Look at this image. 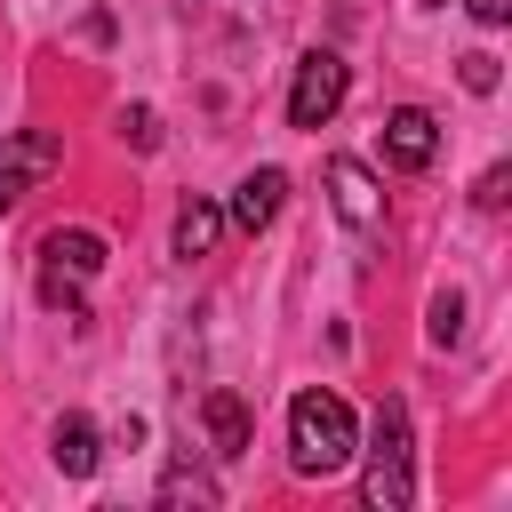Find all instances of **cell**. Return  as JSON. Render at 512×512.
Masks as SVG:
<instances>
[{"label": "cell", "mask_w": 512, "mask_h": 512, "mask_svg": "<svg viewBox=\"0 0 512 512\" xmlns=\"http://www.w3.org/2000/svg\"><path fill=\"white\" fill-rule=\"evenodd\" d=\"M104 272V240L96 232H48L40 240V304L80 320V288Z\"/></svg>", "instance_id": "cell-2"}, {"label": "cell", "mask_w": 512, "mask_h": 512, "mask_svg": "<svg viewBox=\"0 0 512 512\" xmlns=\"http://www.w3.org/2000/svg\"><path fill=\"white\" fill-rule=\"evenodd\" d=\"M96 456H104V448H96V424H88V416H64V424H56V464L80 480V472H96Z\"/></svg>", "instance_id": "cell-10"}, {"label": "cell", "mask_w": 512, "mask_h": 512, "mask_svg": "<svg viewBox=\"0 0 512 512\" xmlns=\"http://www.w3.org/2000/svg\"><path fill=\"white\" fill-rule=\"evenodd\" d=\"M472 16H480V24H504V16H512V0H472Z\"/></svg>", "instance_id": "cell-15"}, {"label": "cell", "mask_w": 512, "mask_h": 512, "mask_svg": "<svg viewBox=\"0 0 512 512\" xmlns=\"http://www.w3.org/2000/svg\"><path fill=\"white\" fill-rule=\"evenodd\" d=\"M464 88H472V96H488V88H496V56H480V48H472V56H464Z\"/></svg>", "instance_id": "cell-14"}, {"label": "cell", "mask_w": 512, "mask_h": 512, "mask_svg": "<svg viewBox=\"0 0 512 512\" xmlns=\"http://www.w3.org/2000/svg\"><path fill=\"white\" fill-rule=\"evenodd\" d=\"M288 464L312 472V480L352 464V408L336 392H296L288 400Z\"/></svg>", "instance_id": "cell-1"}, {"label": "cell", "mask_w": 512, "mask_h": 512, "mask_svg": "<svg viewBox=\"0 0 512 512\" xmlns=\"http://www.w3.org/2000/svg\"><path fill=\"white\" fill-rule=\"evenodd\" d=\"M456 328H464V296H440L432 304V344H456Z\"/></svg>", "instance_id": "cell-13"}, {"label": "cell", "mask_w": 512, "mask_h": 512, "mask_svg": "<svg viewBox=\"0 0 512 512\" xmlns=\"http://www.w3.org/2000/svg\"><path fill=\"white\" fill-rule=\"evenodd\" d=\"M216 232H224V216H216L208 200H192V208L176 216V256H208V248H216Z\"/></svg>", "instance_id": "cell-11"}, {"label": "cell", "mask_w": 512, "mask_h": 512, "mask_svg": "<svg viewBox=\"0 0 512 512\" xmlns=\"http://www.w3.org/2000/svg\"><path fill=\"white\" fill-rule=\"evenodd\" d=\"M360 496L376 504V512H400L416 488H408V408L400 400H384L376 408V448H368V480H360Z\"/></svg>", "instance_id": "cell-3"}, {"label": "cell", "mask_w": 512, "mask_h": 512, "mask_svg": "<svg viewBox=\"0 0 512 512\" xmlns=\"http://www.w3.org/2000/svg\"><path fill=\"white\" fill-rule=\"evenodd\" d=\"M200 416H208V440H216V456H240V448H248V400H240L232 384H216V392L200 400Z\"/></svg>", "instance_id": "cell-9"}, {"label": "cell", "mask_w": 512, "mask_h": 512, "mask_svg": "<svg viewBox=\"0 0 512 512\" xmlns=\"http://www.w3.org/2000/svg\"><path fill=\"white\" fill-rule=\"evenodd\" d=\"M280 192H288V176H280V168H256V176L232 192V224H240V232H264V224L280 216Z\"/></svg>", "instance_id": "cell-8"}, {"label": "cell", "mask_w": 512, "mask_h": 512, "mask_svg": "<svg viewBox=\"0 0 512 512\" xmlns=\"http://www.w3.org/2000/svg\"><path fill=\"white\" fill-rule=\"evenodd\" d=\"M344 88H352V72H344V56H304L296 64V88H288V128H328V112L344 104Z\"/></svg>", "instance_id": "cell-4"}, {"label": "cell", "mask_w": 512, "mask_h": 512, "mask_svg": "<svg viewBox=\"0 0 512 512\" xmlns=\"http://www.w3.org/2000/svg\"><path fill=\"white\" fill-rule=\"evenodd\" d=\"M432 152H440V120H432L424 104H400V112L384 120V160H392V168H408V176H424V168H432Z\"/></svg>", "instance_id": "cell-6"}, {"label": "cell", "mask_w": 512, "mask_h": 512, "mask_svg": "<svg viewBox=\"0 0 512 512\" xmlns=\"http://www.w3.org/2000/svg\"><path fill=\"white\" fill-rule=\"evenodd\" d=\"M328 192H336V216L360 224V232L384 216V192H376V176H368L360 160H328Z\"/></svg>", "instance_id": "cell-7"}, {"label": "cell", "mask_w": 512, "mask_h": 512, "mask_svg": "<svg viewBox=\"0 0 512 512\" xmlns=\"http://www.w3.org/2000/svg\"><path fill=\"white\" fill-rule=\"evenodd\" d=\"M120 136H128L136 152H152V144H160V120H152L144 104H128V112H120Z\"/></svg>", "instance_id": "cell-12"}, {"label": "cell", "mask_w": 512, "mask_h": 512, "mask_svg": "<svg viewBox=\"0 0 512 512\" xmlns=\"http://www.w3.org/2000/svg\"><path fill=\"white\" fill-rule=\"evenodd\" d=\"M56 160H64V144H56L48 128H16V136L0 144V216H8L40 176H56Z\"/></svg>", "instance_id": "cell-5"}]
</instances>
